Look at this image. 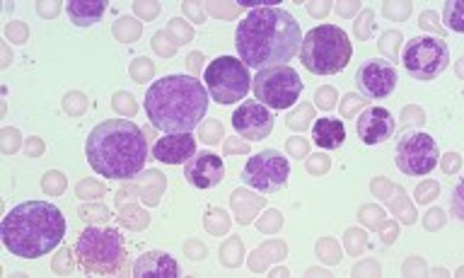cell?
<instances>
[{"label":"cell","mask_w":464,"mask_h":278,"mask_svg":"<svg viewBox=\"0 0 464 278\" xmlns=\"http://www.w3.org/2000/svg\"><path fill=\"white\" fill-rule=\"evenodd\" d=\"M300 44H303L300 24L283 8L252 10L235 32L239 61L254 71L288 66L293 56L300 53Z\"/></svg>","instance_id":"cell-1"},{"label":"cell","mask_w":464,"mask_h":278,"mask_svg":"<svg viewBox=\"0 0 464 278\" xmlns=\"http://www.w3.org/2000/svg\"><path fill=\"white\" fill-rule=\"evenodd\" d=\"M85 155L97 175L114 182H126L145 168L148 140L136 121L109 119L90 131L85 140Z\"/></svg>","instance_id":"cell-2"},{"label":"cell","mask_w":464,"mask_h":278,"mask_svg":"<svg viewBox=\"0 0 464 278\" xmlns=\"http://www.w3.org/2000/svg\"><path fill=\"white\" fill-rule=\"evenodd\" d=\"M208 97L194 75H165L145 92V114L158 131L191 133L208 111Z\"/></svg>","instance_id":"cell-3"},{"label":"cell","mask_w":464,"mask_h":278,"mask_svg":"<svg viewBox=\"0 0 464 278\" xmlns=\"http://www.w3.org/2000/svg\"><path fill=\"white\" fill-rule=\"evenodd\" d=\"M3 244L10 254L22 259H39L63 242L65 218L58 206L49 201H24L10 208L3 225Z\"/></svg>","instance_id":"cell-4"},{"label":"cell","mask_w":464,"mask_h":278,"mask_svg":"<svg viewBox=\"0 0 464 278\" xmlns=\"http://www.w3.org/2000/svg\"><path fill=\"white\" fill-rule=\"evenodd\" d=\"M353 44L336 24H317L303 37L300 61L312 75H336L348 66Z\"/></svg>","instance_id":"cell-5"},{"label":"cell","mask_w":464,"mask_h":278,"mask_svg":"<svg viewBox=\"0 0 464 278\" xmlns=\"http://www.w3.org/2000/svg\"><path fill=\"white\" fill-rule=\"evenodd\" d=\"M75 256L80 269L94 276H114L126 264L123 235L114 227L90 225L80 233L75 242Z\"/></svg>","instance_id":"cell-6"},{"label":"cell","mask_w":464,"mask_h":278,"mask_svg":"<svg viewBox=\"0 0 464 278\" xmlns=\"http://www.w3.org/2000/svg\"><path fill=\"white\" fill-rule=\"evenodd\" d=\"M203 82H206V90L213 97V102L227 107V104L245 100L246 92L252 90V73L239 59L218 56L213 59V63L206 66Z\"/></svg>","instance_id":"cell-7"},{"label":"cell","mask_w":464,"mask_h":278,"mask_svg":"<svg viewBox=\"0 0 464 278\" xmlns=\"http://www.w3.org/2000/svg\"><path fill=\"white\" fill-rule=\"evenodd\" d=\"M252 90L256 102L268 110H288L303 95V81L293 66H271L256 71L252 78Z\"/></svg>","instance_id":"cell-8"},{"label":"cell","mask_w":464,"mask_h":278,"mask_svg":"<svg viewBox=\"0 0 464 278\" xmlns=\"http://www.w3.org/2000/svg\"><path fill=\"white\" fill-rule=\"evenodd\" d=\"M401 63L413 81H433L450 66L448 42H442L440 37H430V34L413 37L401 52Z\"/></svg>","instance_id":"cell-9"},{"label":"cell","mask_w":464,"mask_h":278,"mask_svg":"<svg viewBox=\"0 0 464 278\" xmlns=\"http://www.w3.org/2000/svg\"><path fill=\"white\" fill-rule=\"evenodd\" d=\"M399 172L406 177H426L438 168L440 150L430 133L426 131H404L397 140V153H394Z\"/></svg>","instance_id":"cell-10"},{"label":"cell","mask_w":464,"mask_h":278,"mask_svg":"<svg viewBox=\"0 0 464 278\" xmlns=\"http://www.w3.org/2000/svg\"><path fill=\"white\" fill-rule=\"evenodd\" d=\"M290 179V160L281 150L266 148L261 153L252 155V160H246L242 169V182L261 194H276L285 189Z\"/></svg>","instance_id":"cell-11"},{"label":"cell","mask_w":464,"mask_h":278,"mask_svg":"<svg viewBox=\"0 0 464 278\" xmlns=\"http://www.w3.org/2000/svg\"><path fill=\"white\" fill-rule=\"evenodd\" d=\"M355 85L362 97L370 102H380L394 92L397 88V68L384 59H370L355 71Z\"/></svg>","instance_id":"cell-12"},{"label":"cell","mask_w":464,"mask_h":278,"mask_svg":"<svg viewBox=\"0 0 464 278\" xmlns=\"http://www.w3.org/2000/svg\"><path fill=\"white\" fill-rule=\"evenodd\" d=\"M232 129L246 140H264L274 131L271 110L261 102H242L232 111Z\"/></svg>","instance_id":"cell-13"},{"label":"cell","mask_w":464,"mask_h":278,"mask_svg":"<svg viewBox=\"0 0 464 278\" xmlns=\"http://www.w3.org/2000/svg\"><path fill=\"white\" fill-rule=\"evenodd\" d=\"M184 177H187V182L191 187H196V189H213V187L223 182L225 165L220 160V155L210 153V150H201V153H196L187 162Z\"/></svg>","instance_id":"cell-14"},{"label":"cell","mask_w":464,"mask_h":278,"mask_svg":"<svg viewBox=\"0 0 464 278\" xmlns=\"http://www.w3.org/2000/svg\"><path fill=\"white\" fill-rule=\"evenodd\" d=\"M394 129H397V121L384 107H368L355 124L358 139L365 146H380L384 140H390L394 136Z\"/></svg>","instance_id":"cell-15"},{"label":"cell","mask_w":464,"mask_h":278,"mask_svg":"<svg viewBox=\"0 0 464 278\" xmlns=\"http://www.w3.org/2000/svg\"><path fill=\"white\" fill-rule=\"evenodd\" d=\"M152 155H155V160L165 162V165L188 162L196 155L194 133H167V136L155 140Z\"/></svg>","instance_id":"cell-16"},{"label":"cell","mask_w":464,"mask_h":278,"mask_svg":"<svg viewBox=\"0 0 464 278\" xmlns=\"http://www.w3.org/2000/svg\"><path fill=\"white\" fill-rule=\"evenodd\" d=\"M133 276L136 278H177L179 276V264L174 256H169L167 252H160V249H152V252H145L143 256H138V262L133 264Z\"/></svg>","instance_id":"cell-17"},{"label":"cell","mask_w":464,"mask_h":278,"mask_svg":"<svg viewBox=\"0 0 464 278\" xmlns=\"http://www.w3.org/2000/svg\"><path fill=\"white\" fill-rule=\"evenodd\" d=\"M107 0H68L65 13L75 27H92L107 13Z\"/></svg>","instance_id":"cell-18"},{"label":"cell","mask_w":464,"mask_h":278,"mask_svg":"<svg viewBox=\"0 0 464 278\" xmlns=\"http://www.w3.org/2000/svg\"><path fill=\"white\" fill-rule=\"evenodd\" d=\"M312 140L317 143V148L336 150L346 140V126L339 119H317L312 126Z\"/></svg>","instance_id":"cell-19"},{"label":"cell","mask_w":464,"mask_h":278,"mask_svg":"<svg viewBox=\"0 0 464 278\" xmlns=\"http://www.w3.org/2000/svg\"><path fill=\"white\" fill-rule=\"evenodd\" d=\"M445 24H448L452 32H464V20H462V3L455 0V3H450L448 8H445V15H442Z\"/></svg>","instance_id":"cell-20"},{"label":"cell","mask_w":464,"mask_h":278,"mask_svg":"<svg viewBox=\"0 0 464 278\" xmlns=\"http://www.w3.org/2000/svg\"><path fill=\"white\" fill-rule=\"evenodd\" d=\"M237 5H245V8L261 10V8H278L281 0H239Z\"/></svg>","instance_id":"cell-21"}]
</instances>
